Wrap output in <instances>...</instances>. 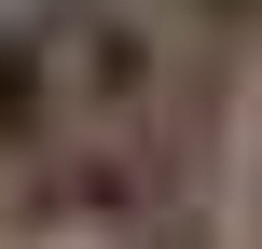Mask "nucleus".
<instances>
[{
	"mask_svg": "<svg viewBox=\"0 0 262 249\" xmlns=\"http://www.w3.org/2000/svg\"><path fill=\"white\" fill-rule=\"evenodd\" d=\"M180 14H193L207 42H262V0H180Z\"/></svg>",
	"mask_w": 262,
	"mask_h": 249,
	"instance_id": "obj_3",
	"label": "nucleus"
},
{
	"mask_svg": "<svg viewBox=\"0 0 262 249\" xmlns=\"http://www.w3.org/2000/svg\"><path fill=\"white\" fill-rule=\"evenodd\" d=\"M111 249H221V222H207V180H193V152L138 166V194L111 208Z\"/></svg>",
	"mask_w": 262,
	"mask_h": 249,
	"instance_id": "obj_2",
	"label": "nucleus"
},
{
	"mask_svg": "<svg viewBox=\"0 0 262 249\" xmlns=\"http://www.w3.org/2000/svg\"><path fill=\"white\" fill-rule=\"evenodd\" d=\"M55 55H69V111H83V139L124 152V194H138V166L193 152V139H180V69H166L152 0H55Z\"/></svg>",
	"mask_w": 262,
	"mask_h": 249,
	"instance_id": "obj_1",
	"label": "nucleus"
}]
</instances>
